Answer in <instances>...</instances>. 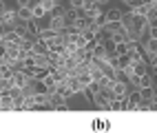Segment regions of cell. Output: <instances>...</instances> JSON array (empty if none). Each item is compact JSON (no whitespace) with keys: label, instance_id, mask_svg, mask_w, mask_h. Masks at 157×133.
<instances>
[{"label":"cell","instance_id":"5","mask_svg":"<svg viewBox=\"0 0 157 133\" xmlns=\"http://www.w3.org/2000/svg\"><path fill=\"white\" fill-rule=\"evenodd\" d=\"M25 29H27V33H29L31 38H38V33H40V25H38L36 18L27 20V22H25Z\"/></svg>","mask_w":157,"mask_h":133},{"label":"cell","instance_id":"23","mask_svg":"<svg viewBox=\"0 0 157 133\" xmlns=\"http://www.w3.org/2000/svg\"><path fill=\"white\" fill-rule=\"evenodd\" d=\"M5 11H7V5L2 2V0H0V14H5Z\"/></svg>","mask_w":157,"mask_h":133},{"label":"cell","instance_id":"22","mask_svg":"<svg viewBox=\"0 0 157 133\" xmlns=\"http://www.w3.org/2000/svg\"><path fill=\"white\" fill-rule=\"evenodd\" d=\"M36 65H40V67H49L47 56H36Z\"/></svg>","mask_w":157,"mask_h":133},{"label":"cell","instance_id":"17","mask_svg":"<svg viewBox=\"0 0 157 133\" xmlns=\"http://www.w3.org/2000/svg\"><path fill=\"white\" fill-rule=\"evenodd\" d=\"M51 29H53V31H60V29H64V20L51 16Z\"/></svg>","mask_w":157,"mask_h":133},{"label":"cell","instance_id":"3","mask_svg":"<svg viewBox=\"0 0 157 133\" xmlns=\"http://www.w3.org/2000/svg\"><path fill=\"white\" fill-rule=\"evenodd\" d=\"M80 16V9H64V14H62V20H64V27H71L73 22H75V18Z\"/></svg>","mask_w":157,"mask_h":133},{"label":"cell","instance_id":"27","mask_svg":"<svg viewBox=\"0 0 157 133\" xmlns=\"http://www.w3.org/2000/svg\"><path fill=\"white\" fill-rule=\"evenodd\" d=\"M144 2H148V5H151V2H157V0H144Z\"/></svg>","mask_w":157,"mask_h":133},{"label":"cell","instance_id":"9","mask_svg":"<svg viewBox=\"0 0 157 133\" xmlns=\"http://www.w3.org/2000/svg\"><path fill=\"white\" fill-rule=\"evenodd\" d=\"M56 93L62 98H69V96H73V91L67 87V82H56Z\"/></svg>","mask_w":157,"mask_h":133},{"label":"cell","instance_id":"10","mask_svg":"<svg viewBox=\"0 0 157 133\" xmlns=\"http://www.w3.org/2000/svg\"><path fill=\"white\" fill-rule=\"evenodd\" d=\"M140 98L146 100V102H155V91H153V87H144V89H140Z\"/></svg>","mask_w":157,"mask_h":133},{"label":"cell","instance_id":"20","mask_svg":"<svg viewBox=\"0 0 157 133\" xmlns=\"http://www.w3.org/2000/svg\"><path fill=\"white\" fill-rule=\"evenodd\" d=\"M40 5H42V9H44V11L49 14L51 11V9H53L56 7V2H53V0H42V2H40Z\"/></svg>","mask_w":157,"mask_h":133},{"label":"cell","instance_id":"24","mask_svg":"<svg viewBox=\"0 0 157 133\" xmlns=\"http://www.w3.org/2000/svg\"><path fill=\"white\" fill-rule=\"evenodd\" d=\"M82 2H84V7H86V5H95V0H82Z\"/></svg>","mask_w":157,"mask_h":133},{"label":"cell","instance_id":"14","mask_svg":"<svg viewBox=\"0 0 157 133\" xmlns=\"http://www.w3.org/2000/svg\"><path fill=\"white\" fill-rule=\"evenodd\" d=\"M144 87H153L151 71H148V73H144V76H140V80H137V89H144Z\"/></svg>","mask_w":157,"mask_h":133},{"label":"cell","instance_id":"18","mask_svg":"<svg viewBox=\"0 0 157 133\" xmlns=\"http://www.w3.org/2000/svg\"><path fill=\"white\" fill-rule=\"evenodd\" d=\"M128 51V42H117L115 45V56H124Z\"/></svg>","mask_w":157,"mask_h":133},{"label":"cell","instance_id":"19","mask_svg":"<svg viewBox=\"0 0 157 133\" xmlns=\"http://www.w3.org/2000/svg\"><path fill=\"white\" fill-rule=\"evenodd\" d=\"M16 2H18V9H20V7H29V9H31L38 0H16Z\"/></svg>","mask_w":157,"mask_h":133},{"label":"cell","instance_id":"15","mask_svg":"<svg viewBox=\"0 0 157 133\" xmlns=\"http://www.w3.org/2000/svg\"><path fill=\"white\" fill-rule=\"evenodd\" d=\"M31 14H33V18H36V20H40V18H42L47 11L42 9V5H40V2H36L33 7H31Z\"/></svg>","mask_w":157,"mask_h":133},{"label":"cell","instance_id":"4","mask_svg":"<svg viewBox=\"0 0 157 133\" xmlns=\"http://www.w3.org/2000/svg\"><path fill=\"white\" fill-rule=\"evenodd\" d=\"M47 51H49L47 42H42V40H33V45H31V51H29V53H33V56H47Z\"/></svg>","mask_w":157,"mask_h":133},{"label":"cell","instance_id":"11","mask_svg":"<svg viewBox=\"0 0 157 133\" xmlns=\"http://www.w3.org/2000/svg\"><path fill=\"white\" fill-rule=\"evenodd\" d=\"M140 91H135V93H131L128 98H126V109H137V104H140Z\"/></svg>","mask_w":157,"mask_h":133},{"label":"cell","instance_id":"12","mask_svg":"<svg viewBox=\"0 0 157 133\" xmlns=\"http://www.w3.org/2000/svg\"><path fill=\"white\" fill-rule=\"evenodd\" d=\"M104 18H106V22H120L122 11H120V9H111V11L104 14Z\"/></svg>","mask_w":157,"mask_h":133},{"label":"cell","instance_id":"21","mask_svg":"<svg viewBox=\"0 0 157 133\" xmlns=\"http://www.w3.org/2000/svg\"><path fill=\"white\" fill-rule=\"evenodd\" d=\"M69 7H71V9H82V7H84V2H82V0H69Z\"/></svg>","mask_w":157,"mask_h":133},{"label":"cell","instance_id":"26","mask_svg":"<svg viewBox=\"0 0 157 133\" xmlns=\"http://www.w3.org/2000/svg\"><path fill=\"white\" fill-rule=\"evenodd\" d=\"M5 56V45H0V58Z\"/></svg>","mask_w":157,"mask_h":133},{"label":"cell","instance_id":"6","mask_svg":"<svg viewBox=\"0 0 157 133\" xmlns=\"http://www.w3.org/2000/svg\"><path fill=\"white\" fill-rule=\"evenodd\" d=\"M131 69H133V73L135 76H144V73H148V65H146V60H140V62H131Z\"/></svg>","mask_w":157,"mask_h":133},{"label":"cell","instance_id":"25","mask_svg":"<svg viewBox=\"0 0 157 133\" xmlns=\"http://www.w3.org/2000/svg\"><path fill=\"white\" fill-rule=\"evenodd\" d=\"M106 2H109V0H95V5H100V7H102V5H106Z\"/></svg>","mask_w":157,"mask_h":133},{"label":"cell","instance_id":"28","mask_svg":"<svg viewBox=\"0 0 157 133\" xmlns=\"http://www.w3.org/2000/svg\"><path fill=\"white\" fill-rule=\"evenodd\" d=\"M53 2H56V5H60V0H53Z\"/></svg>","mask_w":157,"mask_h":133},{"label":"cell","instance_id":"8","mask_svg":"<svg viewBox=\"0 0 157 133\" xmlns=\"http://www.w3.org/2000/svg\"><path fill=\"white\" fill-rule=\"evenodd\" d=\"M56 36H58V31H53V29H40L38 40H42V42H51Z\"/></svg>","mask_w":157,"mask_h":133},{"label":"cell","instance_id":"7","mask_svg":"<svg viewBox=\"0 0 157 133\" xmlns=\"http://www.w3.org/2000/svg\"><path fill=\"white\" fill-rule=\"evenodd\" d=\"M75 78H78V82H80V87H82V89H84V87H89V84H93V82H95V80H93V76L89 73V71H82V73H78Z\"/></svg>","mask_w":157,"mask_h":133},{"label":"cell","instance_id":"13","mask_svg":"<svg viewBox=\"0 0 157 133\" xmlns=\"http://www.w3.org/2000/svg\"><path fill=\"white\" fill-rule=\"evenodd\" d=\"M16 14H18V20H22V22H27V20L33 18V14H31V9H29V7H20Z\"/></svg>","mask_w":157,"mask_h":133},{"label":"cell","instance_id":"30","mask_svg":"<svg viewBox=\"0 0 157 133\" xmlns=\"http://www.w3.org/2000/svg\"><path fill=\"white\" fill-rule=\"evenodd\" d=\"M38 2H42V0H38Z\"/></svg>","mask_w":157,"mask_h":133},{"label":"cell","instance_id":"1","mask_svg":"<svg viewBox=\"0 0 157 133\" xmlns=\"http://www.w3.org/2000/svg\"><path fill=\"white\" fill-rule=\"evenodd\" d=\"M0 25H2V31H7V29H13L18 25V14L11 11V9H7L5 14H0Z\"/></svg>","mask_w":157,"mask_h":133},{"label":"cell","instance_id":"29","mask_svg":"<svg viewBox=\"0 0 157 133\" xmlns=\"http://www.w3.org/2000/svg\"><path fill=\"white\" fill-rule=\"evenodd\" d=\"M0 31H2V25H0Z\"/></svg>","mask_w":157,"mask_h":133},{"label":"cell","instance_id":"16","mask_svg":"<svg viewBox=\"0 0 157 133\" xmlns=\"http://www.w3.org/2000/svg\"><path fill=\"white\" fill-rule=\"evenodd\" d=\"M73 27H75L78 31H84V29L89 27V22H86V18H82V16H78V18H75V22H73Z\"/></svg>","mask_w":157,"mask_h":133},{"label":"cell","instance_id":"2","mask_svg":"<svg viewBox=\"0 0 157 133\" xmlns=\"http://www.w3.org/2000/svg\"><path fill=\"white\" fill-rule=\"evenodd\" d=\"M49 98V104H51V109H58V111H64L67 109V98H62V96H58L56 91L51 96H47Z\"/></svg>","mask_w":157,"mask_h":133}]
</instances>
